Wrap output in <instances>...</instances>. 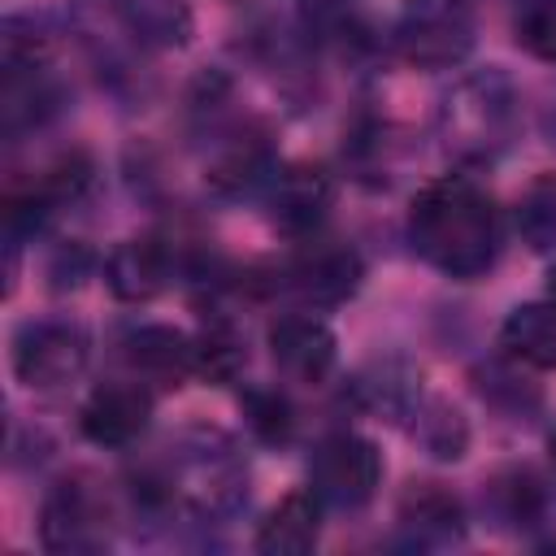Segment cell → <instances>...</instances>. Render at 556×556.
<instances>
[{
    "label": "cell",
    "instance_id": "obj_1",
    "mask_svg": "<svg viewBox=\"0 0 556 556\" xmlns=\"http://www.w3.org/2000/svg\"><path fill=\"white\" fill-rule=\"evenodd\" d=\"M500 235L504 230L495 200L460 174L430 182L408 208V239L417 256L460 282L482 278L495 265Z\"/></svg>",
    "mask_w": 556,
    "mask_h": 556
},
{
    "label": "cell",
    "instance_id": "obj_2",
    "mask_svg": "<svg viewBox=\"0 0 556 556\" xmlns=\"http://www.w3.org/2000/svg\"><path fill=\"white\" fill-rule=\"evenodd\" d=\"M517 126V109H513V91L508 83L486 70L465 78L447 100H443V135L460 156H495Z\"/></svg>",
    "mask_w": 556,
    "mask_h": 556
},
{
    "label": "cell",
    "instance_id": "obj_3",
    "mask_svg": "<svg viewBox=\"0 0 556 556\" xmlns=\"http://www.w3.org/2000/svg\"><path fill=\"white\" fill-rule=\"evenodd\" d=\"M473 13L465 0H404L395 48L417 70H452L473 52Z\"/></svg>",
    "mask_w": 556,
    "mask_h": 556
},
{
    "label": "cell",
    "instance_id": "obj_4",
    "mask_svg": "<svg viewBox=\"0 0 556 556\" xmlns=\"http://www.w3.org/2000/svg\"><path fill=\"white\" fill-rule=\"evenodd\" d=\"M87 356H91L87 330L65 317L26 321L13 339V374L30 391H56L74 382L87 369Z\"/></svg>",
    "mask_w": 556,
    "mask_h": 556
},
{
    "label": "cell",
    "instance_id": "obj_5",
    "mask_svg": "<svg viewBox=\"0 0 556 556\" xmlns=\"http://www.w3.org/2000/svg\"><path fill=\"white\" fill-rule=\"evenodd\" d=\"M39 539L48 552H100L109 543V500L87 473L61 478L39 508Z\"/></svg>",
    "mask_w": 556,
    "mask_h": 556
},
{
    "label": "cell",
    "instance_id": "obj_6",
    "mask_svg": "<svg viewBox=\"0 0 556 556\" xmlns=\"http://www.w3.org/2000/svg\"><path fill=\"white\" fill-rule=\"evenodd\" d=\"M308 482H313L317 500L339 504V508H361L365 500H374V491L382 482V452L352 430L326 434L313 447Z\"/></svg>",
    "mask_w": 556,
    "mask_h": 556
},
{
    "label": "cell",
    "instance_id": "obj_7",
    "mask_svg": "<svg viewBox=\"0 0 556 556\" xmlns=\"http://www.w3.org/2000/svg\"><path fill=\"white\" fill-rule=\"evenodd\" d=\"M269 356H274V365H278V374L287 382L317 387L334 369L339 343H334V334H330V326L321 317L291 313V317H278L269 326Z\"/></svg>",
    "mask_w": 556,
    "mask_h": 556
},
{
    "label": "cell",
    "instance_id": "obj_8",
    "mask_svg": "<svg viewBox=\"0 0 556 556\" xmlns=\"http://www.w3.org/2000/svg\"><path fill=\"white\" fill-rule=\"evenodd\" d=\"M152 421V395L143 391V382H100L83 408H78V426L91 443L100 447H130Z\"/></svg>",
    "mask_w": 556,
    "mask_h": 556
},
{
    "label": "cell",
    "instance_id": "obj_9",
    "mask_svg": "<svg viewBox=\"0 0 556 556\" xmlns=\"http://www.w3.org/2000/svg\"><path fill=\"white\" fill-rule=\"evenodd\" d=\"M361 256L356 248L339 243V239H308L295 261L287 265L291 287L308 300V304H343L356 287H361Z\"/></svg>",
    "mask_w": 556,
    "mask_h": 556
},
{
    "label": "cell",
    "instance_id": "obj_10",
    "mask_svg": "<svg viewBox=\"0 0 556 556\" xmlns=\"http://www.w3.org/2000/svg\"><path fill=\"white\" fill-rule=\"evenodd\" d=\"M395 521L413 547H452L465 539V508L443 482H413L400 495Z\"/></svg>",
    "mask_w": 556,
    "mask_h": 556
},
{
    "label": "cell",
    "instance_id": "obj_11",
    "mask_svg": "<svg viewBox=\"0 0 556 556\" xmlns=\"http://www.w3.org/2000/svg\"><path fill=\"white\" fill-rule=\"evenodd\" d=\"M122 356L135 369V378L152 387H182L187 374H195V339H187L178 326H139L122 339Z\"/></svg>",
    "mask_w": 556,
    "mask_h": 556
},
{
    "label": "cell",
    "instance_id": "obj_12",
    "mask_svg": "<svg viewBox=\"0 0 556 556\" xmlns=\"http://www.w3.org/2000/svg\"><path fill=\"white\" fill-rule=\"evenodd\" d=\"M330 208V178L321 165H287L269 178V217L287 235H313Z\"/></svg>",
    "mask_w": 556,
    "mask_h": 556
},
{
    "label": "cell",
    "instance_id": "obj_13",
    "mask_svg": "<svg viewBox=\"0 0 556 556\" xmlns=\"http://www.w3.org/2000/svg\"><path fill=\"white\" fill-rule=\"evenodd\" d=\"M174 269H178V261L161 239H126V243H117L109 252L104 282H109V291L117 300L139 304V300H152L156 291H165Z\"/></svg>",
    "mask_w": 556,
    "mask_h": 556
},
{
    "label": "cell",
    "instance_id": "obj_14",
    "mask_svg": "<svg viewBox=\"0 0 556 556\" xmlns=\"http://www.w3.org/2000/svg\"><path fill=\"white\" fill-rule=\"evenodd\" d=\"M321 534V504H317V491H291L282 495L269 517L261 521L256 530V552L265 556H304L313 552Z\"/></svg>",
    "mask_w": 556,
    "mask_h": 556
},
{
    "label": "cell",
    "instance_id": "obj_15",
    "mask_svg": "<svg viewBox=\"0 0 556 556\" xmlns=\"http://www.w3.org/2000/svg\"><path fill=\"white\" fill-rule=\"evenodd\" d=\"M508 361L530 369H556V304H517L500 326Z\"/></svg>",
    "mask_w": 556,
    "mask_h": 556
},
{
    "label": "cell",
    "instance_id": "obj_16",
    "mask_svg": "<svg viewBox=\"0 0 556 556\" xmlns=\"http://www.w3.org/2000/svg\"><path fill=\"white\" fill-rule=\"evenodd\" d=\"M117 17L148 48H182L191 39L187 0H117Z\"/></svg>",
    "mask_w": 556,
    "mask_h": 556
},
{
    "label": "cell",
    "instance_id": "obj_17",
    "mask_svg": "<svg viewBox=\"0 0 556 556\" xmlns=\"http://www.w3.org/2000/svg\"><path fill=\"white\" fill-rule=\"evenodd\" d=\"M274 161H269V148L261 139H235L226 143L213 165H208V187L222 191V195H248L256 191L265 178H274Z\"/></svg>",
    "mask_w": 556,
    "mask_h": 556
},
{
    "label": "cell",
    "instance_id": "obj_18",
    "mask_svg": "<svg viewBox=\"0 0 556 556\" xmlns=\"http://www.w3.org/2000/svg\"><path fill=\"white\" fill-rule=\"evenodd\" d=\"M482 504L495 517V526L526 530V526H534L543 517V486H539V478L530 469H504V473H495L486 482Z\"/></svg>",
    "mask_w": 556,
    "mask_h": 556
},
{
    "label": "cell",
    "instance_id": "obj_19",
    "mask_svg": "<svg viewBox=\"0 0 556 556\" xmlns=\"http://www.w3.org/2000/svg\"><path fill=\"white\" fill-rule=\"evenodd\" d=\"M248 365V343L243 334L226 321V317H213L200 334H195V374L213 387H226L243 374Z\"/></svg>",
    "mask_w": 556,
    "mask_h": 556
},
{
    "label": "cell",
    "instance_id": "obj_20",
    "mask_svg": "<svg viewBox=\"0 0 556 556\" xmlns=\"http://www.w3.org/2000/svg\"><path fill=\"white\" fill-rule=\"evenodd\" d=\"M413 439H417L421 452H430L434 460H460L465 447H469V421H465L460 408H452L447 400H426V404H417Z\"/></svg>",
    "mask_w": 556,
    "mask_h": 556
},
{
    "label": "cell",
    "instance_id": "obj_21",
    "mask_svg": "<svg viewBox=\"0 0 556 556\" xmlns=\"http://www.w3.org/2000/svg\"><path fill=\"white\" fill-rule=\"evenodd\" d=\"M517 235L534 252L556 248V174H543L526 187V195L517 204Z\"/></svg>",
    "mask_w": 556,
    "mask_h": 556
},
{
    "label": "cell",
    "instance_id": "obj_22",
    "mask_svg": "<svg viewBox=\"0 0 556 556\" xmlns=\"http://www.w3.org/2000/svg\"><path fill=\"white\" fill-rule=\"evenodd\" d=\"M239 404H243L248 430H252L261 443H287V439H291L295 417H291V404H287L278 391H269V387H248Z\"/></svg>",
    "mask_w": 556,
    "mask_h": 556
},
{
    "label": "cell",
    "instance_id": "obj_23",
    "mask_svg": "<svg viewBox=\"0 0 556 556\" xmlns=\"http://www.w3.org/2000/svg\"><path fill=\"white\" fill-rule=\"evenodd\" d=\"M513 39L530 56L556 61V0H517V9H513Z\"/></svg>",
    "mask_w": 556,
    "mask_h": 556
},
{
    "label": "cell",
    "instance_id": "obj_24",
    "mask_svg": "<svg viewBox=\"0 0 556 556\" xmlns=\"http://www.w3.org/2000/svg\"><path fill=\"white\" fill-rule=\"evenodd\" d=\"M547 460H552V478H556V430H552V439H547Z\"/></svg>",
    "mask_w": 556,
    "mask_h": 556
},
{
    "label": "cell",
    "instance_id": "obj_25",
    "mask_svg": "<svg viewBox=\"0 0 556 556\" xmlns=\"http://www.w3.org/2000/svg\"><path fill=\"white\" fill-rule=\"evenodd\" d=\"M547 300L556 304V265H552V274H547Z\"/></svg>",
    "mask_w": 556,
    "mask_h": 556
}]
</instances>
